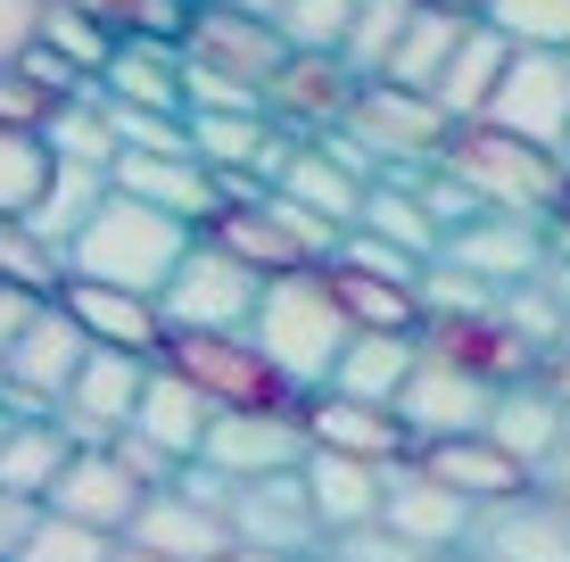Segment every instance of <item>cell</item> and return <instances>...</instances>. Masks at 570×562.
Listing matches in <instances>:
<instances>
[{"label": "cell", "instance_id": "cell-1", "mask_svg": "<svg viewBox=\"0 0 570 562\" xmlns=\"http://www.w3.org/2000/svg\"><path fill=\"white\" fill-rule=\"evenodd\" d=\"M190 248H199V224L132 199V190H108V207L67 240V282H108V289L166 298V282L183 274Z\"/></svg>", "mask_w": 570, "mask_h": 562}, {"label": "cell", "instance_id": "cell-2", "mask_svg": "<svg viewBox=\"0 0 570 562\" xmlns=\"http://www.w3.org/2000/svg\"><path fill=\"white\" fill-rule=\"evenodd\" d=\"M248 339L273 356V373H282L289 390L314 397V390H331V373H340V356H347V339H356V323H347V306H340V289H331V274L314 265V274L265 282Z\"/></svg>", "mask_w": 570, "mask_h": 562}, {"label": "cell", "instance_id": "cell-3", "mask_svg": "<svg viewBox=\"0 0 570 562\" xmlns=\"http://www.w3.org/2000/svg\"><path fill=\"white\" fill-rule=\"evenodd\" d=\"M439 166L455 174V183H471L480 207H497V216L562 224V207H570V166L554 158V149L521 141V132H497V125H463Z\"/></svg>", "mask_w": 570, "mask_h": 562}, {"label": "cell", "instance_id": "cell-4", "mask_svg": "<svg viewBox=\"0 0 570 562\" xmlns=\"http://www.w3.org/2000/svg\"><path fill=\"white\" fill-rule=\"evenodd\" d=\"M157 364H174L190 390H207L215 414H298V405H306V390H289V381L273 373V356H265V347L248 339V332H240V339L174 332Z\"/></svg>", "mask_w": 570, "mask_h": 562}, {"label": "cell", "instance_id": "cell-5", "mask_svg": "<svg viewBox=\"0 0 570 562\" xmlns=\"http://www.w3.org/2000/svg\"><path fill=\"white\" fill-rule=\"evenodd\" d=\"M347 141L364 149L372 166H381V183L389 174H414V166H439L446 158V141H455V116H446V100H430V91H405V83H364V100L356 116H347Z\"/></svg>", "mask_w": 570, "mask_h": 562}, {"label": "cell", "instance_id": "cell-6", "mask_svg": "<svg viewBox=\"0 0 570 562\" xmlns=\"http://www.w3.org/2000/svg\"><path fill=\"white\" fill-rule=\"evenodd\" d=\"M257 298H265V274H248L232 248H215L199 231V248L183 257V274L166 282V332H207V339H240L257 323Z\"/></svg>", "mask_w": 570, "mask_h": 562}, {"label": "cell", "instance_id": "cell-7", "mask_svg": "<svg viewBox=\"0 0 570 562\" xmlns=\"http://www.w3.org/2000/svg\"><path fill=\"white\" fill-rule=\"evenodd\" d=\"M83 364H91V332L58 298H42L33 323H26V339L0 364V405H17V414H58L67 390L83 381Z\"/></svg>", "mask_w": 570, "mask_h": 562}, {"label": "cell", "instance_id": "cell-8", "mask_svg": "<svg viewBox=\"0 0 570 562\" xmlns=\"http://www.w3.org/2000/svg\"><path fill=\"white\" fill-rule=\"evenodd\" d=\"M364 100V75L347 67L340 50H289L282 75L265 83V116L282 132H298V141H323V132H340L347 116Z\"/></svg>", "mask_w": 570, "mask_h": 562}, {"label": "cell", "instance_id": "cell-9", "mask_svg": "<svg viewBox=\"0 0 570 562\" xmlns=\"http://www.w3.org/2000/svg\"><path fill=\"white\" fill-rule=\"evenodd\" d=\"M149 373H157V356H132V347H100V339H91L83 381H75L67 405H58V422H67L75 447H108V438H125L132 414H141Z\"/></svg>", "mask_w": 570, "mask_h": 562}, {"label": "cell", "instance_id": "cell-10", "mask_svg": "<svg viewBox=\"0 0 570 562\" xmlns=\"http://www.w3.org/2000/svg\"><path fill=\"white\" fill-rule=\"evenodd\" d=\"M480 125L521 132V141L562 158V141H570V50H513V75L497 83Z\"/></svg>", "mask_w": 570, "mask_h": 562}, {"label": "cell", "instance_id": "cell-11", "mask_svg": "<svg viewBox=\"0 0 570 562\" xmlns=\"http://www.w3.org/2000/svg\"><path fill=\"white\" fill-rule=\"evenodd\" d=\"M446 265H463V274H480L488 289H521V282H546V265H554V224L538 216H471L463 231H446Z\"/></svg>", "mask_w": 570, "mask_h": 562}, {"label": "cell", "instance_id": "cell-12", "mask_svg": "<svg viewBox=\"0 0 570 562\" xmlns=\"http://www.w3.org/2000/svg\"><path fill=\"white\" fill-rule=\"evenodd\" d=\"M381 521H389V530H397L414 554H455V546H471V538H480L488 513L471 505V496H455L439 472H422V463L405 455L397 472H389V505H381Z\"/></svg>", "mask_w": 570, "mask_h": 562}, {"label": "cell", "instance_id": "cell-13", "mask_svg": "<svg viewBox=\"0 0 570 562\" xmlns=\"http://www.w3.org/2000/svg\"><path fill=\"white\" fill-rule=\"evenodd\" d=\"M232 538L240 546H265V554H323V513L306 496V463L298 472H273V480H240L232 496Z\"/></svg>", "mask_w": 570, "mask_h": 562}, {"label": "cell", "instance_id": "cell-14", "mask_svg": "<svg viewBox=\"0 0 570 562\" xmlns=\"http://www.w3.org/2000/svg\"><path fill=\"white\" fill-rule=\"evenodd\" d=\"M397 414H405V431H414V447H439V438H488L497 390L471 381V373H455L446 356H430V347H422V373L405 381Z\"/></svg>", "mask_w": 570, "mask_h": 562}, {"label": "cell", "instance_id": "cell-15", "mask_svg": "<svg viewBox=\"0 0 570 562\" xmlns=\"http://www.w3.org/2000/svg\"><path fill=\"white\" fill-rule=\"evenodd\" d=\"M298 414H306V438L331 447V455L381 463V472H397V463L414 455V431H405L397 405H364V397H340V390H314Z\"/></svg>", "mask_w": 570, "mask_h": 562}, {"label": "cell", "instance_id": "cell-16", "mask_svg": "<svg viewBox=\"0 0 570 562\" xmlns=\"http://www.w3.org/2000/svg\"><path fill=\"white\" fill-rule=\"evenodd\" d=\"M183 50L199 58V67H215V75H240V83H257V91L282 75V58H289V42H282V26H273V17L215 9V0H199V17H190Z\"/></svg>", "mask_w": 570, "mask_h": 562}, {"label": "cell", "instance_id": "cell-17", "mask_svg": "<svg viewBox=\"0 0 570 562\" xmlns=\"http://www.w3.org/2000/svg\"><path fill=\"white\" fill-rule=\"evenodd\" d=\"M306 455H314L306 414H215L199 463H215L224 480H273V472H298Z\"/></svg>", "mask_w": 570, "mask_h": 562}, {"label": "cell", "instance_id": "cell-18", "mask_svg": "<svg viewBox=\"0 0 570 562\" xmlns=\"http://www.w3.org/2000/svg\"><path fill=\"white\" fill-rule=\"evenodd\" d=\"M422 347H430V356H446L455 373L488 381V390H513V381H529V373H538V347H529V339L513 332V323H504V298L488 306V315L430 323V332H422Z\"/></svg>", "mask_w": 570, "mask_h": 562}, {"label": "cell", "instance_id": "cell-19", "mask_svg": "<svg viewBox=\"0 0 570 562\" xmlns=\"http://www.w3.org/2000/svg\"><path fill=\"white\" fill-rule=\"evenodd\" d=\"M125 546H149V554H166V562H224L240 538H232V521L207 513L199 496L149 489V505L132 513V530H125Z\"/></svg>", "mask_w": 570, "mask_h": 562}, {"label": "cell", "instance_id": "cell-20", "mask_svg": "<svg viewBox=\"0 0 570 562\" xmlns=\"http://www.w3.org/2000/svg\"><path fill=\"white\" fill-rule=\"evenodd\" d=\"M488 438H497L504 455L521 463L529 480H546V463L562 455L570 438V405L554 397V381H513V390H497V414H488Z\"/></svg>", "mask_w": 570, "mask_h": 562}, {"label": "cell", "instance_id": "cell-21", "mask_svg": "<svg viewBox=\"0 0 570 562\" xmlns=\"http://www.w3.org/2000/svg\"><path fill=\"white\" fill-rule=\"evenodd\" d=\"M116 190H132V199L166 207V216H183L199 231L224 216V183H215L199 158H166V149H125V158H116Z\"/></svg>", "mask_w": 570, "mask_h": 562}, {"label": "cell", "instance_id": "cell-22", "mask_svg": "<svg viewBox=\"0 0 570 562\" xmlns=\"http://www.w3.org/2000/svg\"><path fill=\"white\" fill-rule=\"evenodd\" d=\"M141 505H149V489L116 463V447H83L67 463V480L50 489V513H75V521H91V530H108V538H125Z\"/></svg>", "mask_w": 570, "mask_h": 562}, {"label": "cell", "instance_id": "cell-23", "mask_svg": "<svg viewBox=\"0 0 570 562\" xmlns=\"http://www.w3.org/2000/svg\"><path fill=\"white\" fill-rule=\"evenodd\" d=\"M100 91H108L116 108L190 116V50H183V42H116Z\"/></svg>", "mask_w": 570, "mask_h": 562}, {"label": "cell", "instance_id": "cell-24", "mask_svg": "<svg viewBox=\"0 0 570 562\" xmlns=\"http://www.w3.org/2000/svg\"><path fill=\"white\" fill-rule=\"evenodd\" d=\"M58 306H67L75 323H83L100 347H132V356H166V306L141 298V289H108V282H67L58 289Z\"/></svg>", "mask_w": 570, "mask_h": 562}, {"label": "cell", "instance_id": "cell-25", "mask_svg": "<svg viewBox=\"0 0 570 562\" xmlns=\"http://www.w3.org/2000/svg\"><path fill=\"white\" fill-rule=\"evenodd\" d=\"M422 472H439L455 496H471L480 513H497V505H521V496H538V480L521 472L513 455L497 447V438H439V447H414Z\"/></svg>", "mask_w": 570, "mask_h": 562}, {"label": "cell", "instance_id": "cell-26", "mask_svg": "<svg viewBox=\"0 0 570 562\" xmlns=\"http://www.w3.org/2000/svg\"><path fill=\"white\" fill-rule=\"evenodd\" d=\"M306 496H314V513H323V538H347V530H372V521H381L389 472H381V463H356V455L314 447V455H306Z\"/></svg>", "mask_w": 570, "mask_h": 562}, {"label": "cell", "instance_id": "cell-27", "mask_svg": "<svg viewBox=\"0 0 570 562\" xmlns=\"http://www.w3.org/2000/svg\"><path fill=\"white\" fill-rule=\"evenodd\" d=\"M132 431H141L149 447H166L174 463H199V455H207V431H215V405H207V390H190L174 364H157L149 390H141Z\"/></svg>", "mask_w": 570, "mask_h": 562}, {"label": "cell", "instance_id": "cell-28", "mask_svg": "<svg viewBox=\"0 0 570 562\" xmlns=\"http://www.w3.org/2000/svg\"><path fill=\"white\" fill-rule=\"evenodd\" d=\"M75 455H83V447L67 438V422H58V414H26V422L9 431V447H0V489H9V496H33V505H50V489L67 480Z\"/></svg>", "mask_w": 570, "mask_h": 562}, {"label": "cell", "instance_id": "cell-29", "mask_svg": "<svg viewBox=\"0 0 570 562\" xmlns=\"http://www.w3.org/2000/svg\"><path fill=\"white\" fill-rule=\"evenodd\" d=\"M414 373H422V339L356 332V339H347V356H340V373H331V390H340V397H364V405H397Z\"/></svg>", "mask_w": 570, "mask_h": 562}, {"label": "cell", "instance_id": "cell-30", "mask_svg": "<svg viewBox=\"0 0 570 562\" xmlns=\"http://www.w3.org/2000/svg\"><path fill=\"white\" fill-rule=\"evenodd\" d=\"M504 75H513V42H504V33L488 26V17H480V26L463 33V50H455V67H446V83H439L446 116H455V125H480Z\"/></svg>", "mask_w": 570, "mask_h": 562}, {"label": "cell", "instance_id": "cell-31", "mask_svg": "<svg viewBox=\"0 0 570 562\" xmlns=\"http://www.w3.org/2000/svg\"><path fill=\"white\" fill-rule=\"evenodd\" d=\"M480 546H488V562H570V521H562V505L521 496V505H497L480 521Z\"/></svg>", "mask_w": 570, "mask_h": 562}, {"label": "cell", "instance_id": "cell-32", "mask_svg": "<svg viewBox=\"0 0 570 562\" xmlns=\"http://www.w3.org/2000/svg\"><path fill=\"white\" fill-rule=\"evenodd\" d=\"M323 274H331V289H340V306H347V323H356V332H397V339H422V332H430L422 289L381 282V274H356V265H323Z\"/></svg>", "mask_w": 570, "mask_h": 562}, {"label": "cell", "instance_id": "cell-33", "mask_svg": "<svg viewBox=\"0 0 570 562\" xmlns=\"http://www.w3.org/2000/svg\"><path fill=\"white\" fill-rule=\"evenodd\" d=\"M42 141H50V158H67V166H108V174H116V158H125V132H116L108 91L58 100V116L42 125Z\"/></svg>", "mask_w": 570, "mask_h": 562}, {"label": "cell", "instance_id": "cell-34", "mask_svg": "<svg viewBox=\"0 0 570 562\" xmlns=\"http://www.w3.org/2000/svg\"><path fill=\"white\" fill-rule=\"evenodd\" d=\"M364 231H381V240L414 248L422 265H439V257H446V224L430 216V199L414 190V174H389V183L372 190V207H364Z\"/></svg>", "mask_w": 570, "mask_h": 562}, {"label": "cell", "instance_id": "cell-35", "mask_svg": "<svg viewBox=\"0 0 570 562\" xmlns=\"http://www.w3.org/2000/svg\"><path fill=\"white\" fill-rule=\"evenodd\" d=\"M108 190H116V174H108V166H67V158H58L50 190H42V207H33V231H42L50 248H67L75 231H83V224L108 207Z\"/></svg>", "mask_w": 570, "mask_h": 562}, {"label": "cell", "instance_id": "cell-36", "mask_svg": "<svg viewBox=\"0 0 570 562\" xmlns=\"http://www.w3.org/2000/svg\"><path fill=\"white\" fill-rule=\"evenodd\" d=\"M463 33H471V17H439V9H422V17H414V33H405V50H397V67H389L381 83H405V91H430V100H439L446 67H455V50H463Z\"/></svg>", "mask_w": 570, "mask_h": 562}, {"label": "cell", "instance_id": "cell-37", "mask_svg": "<svg viewBox=\"0 0 570 562\" xmlns=\"http://www.w3.org/2000/svg\"><path fill=\"white\" fill-rule=\"evenodd\" d=\"M414 17H422V0H364L356 9V26H347V67L364 75V83H381L389 67H397V50H405V33H414Z\"/></svg>", "mask_w": 570, "mask_h": 562}, {"label": "cell", "instance_id": "cell-38", "mask_svg": "<svg viewBox=\"0 0 570 562\" xmlns=\"http://www.w3.org/2000/svg\"><path fill=\"white\" fill-rule=\"evenodd\" d=\"M50 174H58V158H50L42 132H9L0 125V224H33Z\"/></svg>", "mask_w": 570, "mask_h": 562}, {"label": "cell", "instance_id": "cell-39", "mask_svg": "<svg viewBox=\"0 0 570 562\" xmlns=\"http://www.w3.org/2000/svg\"><path fill=\"white\" fill-rule=\"evenodd\" d=\"M33 42L58 50L75 75H91V83H100V75H108V58H116V33H108L91 9H75V0H50V9H42V33H33Z\"/></svg>", "mask_w": 570, "mask_h": 562}, {"label": "cell", "instance_id": "cell-40", "mask_svg": "<svg viewBox=\"0 0 570 562\" xmlns=\"http://www.w3.org/2000/svg\"><path fill=\"white\" fill-rule=\"evenodd\" d=\"M0 289L58 298V289H67V248H50L33 224H0Z\"/></svg>", "mask_w": 570, "mask_h": 562}, {"label": "cell", "instance_id": "cell-41", "mask_svg": "<svg viewBox=\"0 0 570 562\" xmlns=\"http://www.w3.org/2000/svg\"><path fill=\"white\" fill-rule=\"evenodd\" d=\"M488 26L513 50H570V0H488Z\"/></svg>", "mask_w": 570, "mask_h": 562}, {"label": "cell", "instance_id": "cell-42", "mask_svg": "<svg viewBox=\"0 0 570 562\" xmlns=\"http://www.w3.org/2000/svg\"><path fill=\"white\" fill-rule=\"evenodd\" d=\"M116 546H125V538L91 530V521H75V513H42V530H33V546L17 562H116Z\"/></svg>", "mask_w": 570, "mask_h": 562}, {"label": "cell", "instance_id": "cell-43", "mask_svg": "<svg viewBox=\"0 0 570 562\" xmlns=\"http://www.w3.org/2000/svg\"><path fill=\"white\" fill-rule=\"evenodd\" d=\"M356 9H364V0H289V9H282V42L289 50H347Z\"/></svg>", "mask_w": 570, "mask_h": 562}, {"label": "cell", "instance_id": "cell-44", "mask_svg": "<svg viewBox=\"0 0 570 562\" xmlns=\"http://www.w3.org/2000/svg\"><path fill=\"white\" fill-rule=\"evenodd\" d=\"M504 298V289H488L480 274H463V265H430V274H422V315L430 323H455V315H488V306H497Z\"/></svg>", "mask_w": 570, "mask_h": 562}, {"label": "cell", "instance_id": "cell-45", "mask_svg": "<svg viewBox=\"0 0 570 562\" xmlns=\"http://www.w3.org/2000/svg\"><path fill=\"white\" fill-rule=\"evenodd\" d=\"M331 265H356V274H381V282H405V289H422V274H430V265L414 257V248H397V240H381V231H347V240H340V257H331Z\"/></svg>", "mask_w": 570, "mask_h": 562}, {"label": "cell", "instance_id": "cell-46", "mask_svg": "<svg viewBox=\"0 0 570 562\" xmlns=\"http://www.w3.org/2000/svg\"><path fill=\"white\" fill-rule=\"evenodd\" d=\"M50 116H58V100L17 67V58H0V125H9V132H42Z\"/></svg>", "mask_w": 570, "mask_h": 562}, {"label": "cell", "instance_id": "cell-47", "mask_svg": "<svg viewBox=\"0 0 570 562\" xmlns=\"http://www.w3.org/2000/svg\"><path fill=\"white\" fill-rule=\"evenodd\" d=\"M323 554H331V562H430V554H414V546H405V538L389 530V521H372V530H347V538H331Z\"/></svg>", "mask_w": 570, "mask_h": 562}, {"label": "cell", "instance_id": "cell-48", "mask_svg": "<svg viewBox=\"0 0 570 562\" xmlns=\"http://www.w3.org/2000/svg\"><path fill=\"white\" fill-rule=\"evenodd\" d=\"M108 447H116V463H125V472H132V480H141V489H174V480H183V463H174L166 447H149V438H141V431H125V438H108Z\"/></svg>", "mask_w": 570, "mask_h": 562}, {"label": "cell", "instance_id": "cell-49", "mask_svg": "<svg viewBox=\"0 0 570 562\" xmlns=\"http://www.w3.org/2000/svg\"><path fill=\"white\" fill-rule=\"evenodd\" d=\"M42 513H50V505H33V496H9V489H0V554H9V562L26 554V546H33V530H42Z\"/></svg>", "mask_w": 570, "mask_h": 562}, {"label": "cell", "instance_id": "cell-50", "mask_svg": "<svg viewBox=\"0 0 570 562\" xmlns=\"http://www.w3.org/2000/svg\"><path fill=\"white\" fill-rule=\"evenodd\" d=\"M42 9H50V0H0V58L33 50V33H42Z\"/></svg>", "mask_w": 570, "mask_h": 562}, {"label": "cell", "instance_id": "cell-51", "mask_svg": "<svg viewBox=\"0 0 570 562\" xmlns=\"http://www.w3.org/2000/svg\"><path fill=\"white\" fill-rule=\"evenodd\" d=\"M538 489H554V496H562V505H570V438H562V455H554V463H546V480H538Z\"/></svg>", "mask_w": 570, "mask_h": 562}, {"label": "cell", "instance_id": "cell-52", "mask_svg": "<svg viewBox=\"0 0 570 562\" xmlns=\"http://www.w3.org/2000/svg\"><path fill=\"white\" fill-rule=\"evenodd\" d=\"M422 9H439V17H471V26H480V17H488V0H422Z\"/></svg>", "mask_w": 570, "mask_h": 562}, {"label": "cell", "instance_id": "cell-53", "mask_svg": "<svg viewBox=\"0 0 570 562\" xmlns=\"http://www.w3.org/2000/svg\"><path fill=\"white\" fill-rule=\"evenodd\" d=\"M215 9H248V17H273V26H282L289 0H215Z\"/></svg>", "mask_w": 570, "mask_h": 562}, {"label": "cell", "instance_id": "cell-54", "mask_svg": "<svg viewBox=\"0 0 570 562\" xmlns=\"http://www.w3.org/2000/svg\"><path fill=\"white\" fill-rule=\"evenodd\" d=\"M224 562H314V554H265V546H232Z\"/></svg>", "mask_w": 570, "mask_h": 562}, {"label": "cell", "instance_id": "cell-55", "mask_svg": "<svg viewBox=\"0 0 570 562\" xmlns=\"http://www.w3.org/2000/svg\"><path fill=\"white\" fill-rule=\"evenodd\" d=\"M116 562H166V554H149V546H116Z\"/></svg>", "mask_w": 570, "mask_h": 562}, {"label": "cell", "instance_id": "cell-56", "mask_svg": "<svg viewBox=\"0 0 570 562\" xmlns=\"http://www.w3.org/2000/svg\"><path fill=\"white\" fill-rule=\"evenodd\" d=\"M17 422H26V414H17V405H0V447H9V431H17Z\"/></svg>", "mask_w": 570, "mask_h": 562}, {"label": "cell", "instance_id": "cell-57", "mask_svg": "<svg viewBox=\"0 0 570 562\" xmlns=\"http://www.w3.org/2000/svg\"><path fill=\"white\" fill-rule=\"evenodd\" d=\"M562 166H570V141H562Z\"/></svg>", "mask_w": 570, "mask_h": 562}, {"label": "cell", "instance_id": "cell-58", "mask_svg": "<svg viewBox=\"0 0 570 562\" xmlns=\"http://www.w3.org/2000/svg\"><path fill=\"white\" fill-rule=\"evenodd\" d=\"M314 562H331V554H314Z\"/></svg>", "mask_w": 570, "mask_h": 562}, {"label": "cell", "instance_id": "cell-59", "mask_svg": "<svg viewBox=\"0 0 570 562\" xmlns=\"http://www.w3.org/2000/svg\"><path fill=\"white\" fill-rule=\"evenodd\" d=\"M562 216H570V207H562Z\"/></svg>", "mask_w": 570, "mask_h": 562}, {"label": "cell", "instance_id": "cell-60", "mask_svg": "<svg viewBox=\"0 0 570 562\" xmlns=\"http://www.w3.org/2000/svg\"><path fill=\"white\" fill-rule=\"evenodd\" d=\"M0 562H9V554H0Z\"/></svg>", "mask_w": 570, "mask_h": 562}]
</instances>
